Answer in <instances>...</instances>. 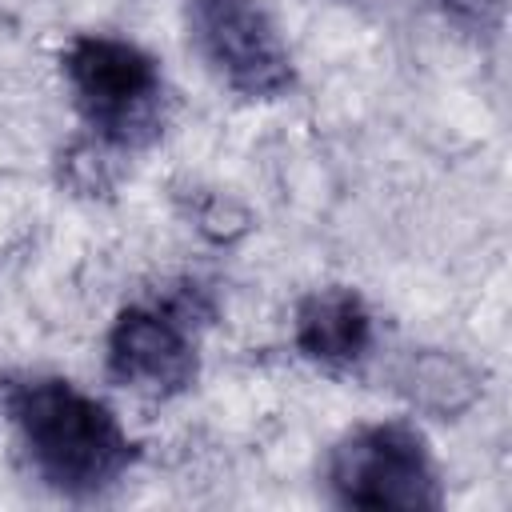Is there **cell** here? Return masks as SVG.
<instances>
[{"label":"cell","mask_w":512,"mask_h":512,"mask_svg":"<svg viewBox=\"0 0 512 512\" xmlns=\"http://www.w3.org/2000/svg\"><path fill=\"white\" fill-rule=\"evenodd\" d=\"M292 340L320 368H348L372 348V312L352 288H316L296 304Z\"/></svg>","instance_id":"cell-6"},{"label":"cell","mask_w":512,"mask_h":512,"mask_svg":"<svg viewBox=\"0 0 512 512\" xmlns=\"http://www.w3.org/2000/svg\"><path fill=\"white\" fill-rule=\"evenodd\" d=\"M60 68L84 128L104 148L132 152L160 132L164 72L140 44L84 32L64 48Z\"/></svg>","instance_id":"cell-2"},{"label":"cell","mask_w":512,"mask_h":512,"mask_svg":"<svg viewBox=\"0 0 512 512\" xmlns=\"http://www.w3.org/2000/svg\"><path fill=\"white\" fill-rule=\"evenodd\" d=\"M324 480L344 508H440V476L424 432L408 420L352 428L328 452Z\"/></svg>","instance_id":"cell-3"},{"label":"cell","mask_w":512,"mask_h":512,"mask_svg":"<svg viewBox=\"0 0 512 512\" xmlns=\"http://www.w3.org/2000/svg\"><path fill=\"white\" fill-rule=\"evenodd\" d=\"M4 404L28 468L68 500L104 496L136 460L116 412L64 376H12Z\"/></svg>","instance_id":"cell-1"},{"label":"cell","mask_w":512,"mask_h":512,"mask_svg":"<svg viewBox=\"0 0 512 512\" xmlns=\"http://www.w3.org/2000/svg\"><path fill=\"white\" fill-rule=\"evenodd\" d=\"M196 292L128 304L108 328V376L140 396L168 400L192 388L200 372L196 356Z\"/></svg>","instance_id":"cell-5"},{"label":"cell","mask_w":512,"mask_h":512,"mask_svg":"<svg viewBox=\"0 0 512 512\" xmlns=\"http://www.w3.org/2000/svg\"><path fill=\"white\" fill-rule=\"evenodd\" d=\"M200 60L240 96L276 100L292 88V52L260 0H184Z\"/></svg>","instance_id":"cell-4"}]
</instances>
